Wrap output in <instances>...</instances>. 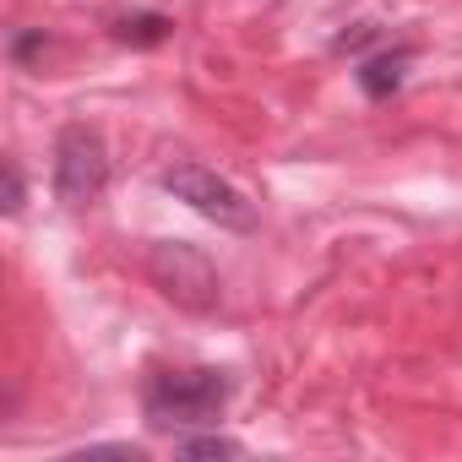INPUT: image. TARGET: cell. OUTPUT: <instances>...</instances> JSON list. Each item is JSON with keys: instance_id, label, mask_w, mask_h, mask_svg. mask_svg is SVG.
I'll return each instance as SVG.
<instances>
[{"instance_id": "cell-4", "label": "cell", "mask_w": 462, "mask_h": 462, "mask_svg": "<svg viewBox=\"0 0 462 462\" xmlns=\"http://www.w3.org/2000/svg\"><path fill=\"white\" fill-rule=\"evenodd\" d=\"M147 273H152V283L163 289V300H174L180 310H212L217 294H223L217 267H212L196 245H185V240H158V245L147 251Z\"/></svg>"}, {"instance_id": "cell-6", "label": "cell", "mask_w": 462, "mask_h": 462, "mask_svg": "<svg viewBox=\"0 0 462 462\" xmlns=\"http://www.w3.org/2000/svg\"><path fill=\"white\" fill-rule=\"evenodd\" d=\"M169 33H174V23H169L163 12H131V17L115 23V39H120V44H142V50L163 44Z\"/></svg>"}, {"instance_id": "cell-2", "label": "cell", "mask_w": 462, "mask_h": 462, "mask_svg": "<svg viewBox=\"0 0 462 462\" xmlns=\"http://www.w3.org/2000/svg\"><path fill=\"white\" fill-rule=\"evenodd\" d=\"M158 185H163L174 201H185L190 212L212 217L217 228H235V235H251V228H256V201H245L240 185H228V180L212 174L207 163L180 158V163H169V169L158 174Z\"/></svg>"}, {"instance_id": "cell-5", "label": "cell", "mask_w": 462, "mask_h": 462, "mask_svg": "<svg viewBox=\"0 0 462 462\" xmlns=\"http://www.w3.org/2000/svg\"><path fill=\"white\" fill-rule=\"evenodd\" d=\"M408 66H413V50H408V44L359 60V71H354V77H359V93H365V98H392V93L408 82Z\"/></svg>"}, {"instance_id": "cell-10", "label": "cell", "mask_w": 462, "mask_h": 462, "mask_svg": "<svg viewBox=\"0 0 462 462\" xmlns=\"http://www.w3.org/2000/svg\"><path fill=\"white\" fill-rule=\"evenodd\" d=\"M33 50H44V33H17V39H12V55H17V60H28Z\"/></svg>"}, {"instance_id": "cell-8", "label": "cell", "mask_w": 462, "mask_h": 462, "mask_svg": "<svg viewBox=\"0 0 462 462\" xmlns=\"http://www.w3.org/2000/svg\"><path fill=\"white\" fill-rule=\"evenodd\" d=\"M23 201H28L23 169H17V158H6V212H23Z\"/></svg>"}, {"instance_id": "cell-7", "label": "cell", "mask_w": 462, "mask_h": 462, "mask_svg": "<svg viewBox=\"0 0 462 462\" xmlns=\"http://www.w3.org/2000/svg\"><path fill=\"white\" fill-rule=\"evenodd\" d=\"M174 451L180 457H245V446L228 435H185V440H174Z\"/></svg>"}, {"instance_id": "cell-1", "label": "cell", "mask_w": 462, "mask_h": 462, "mask_svg": "<svg viewBox=\"0 0 462 462\" xmlns=\"http://www.w3.org/2000/svg\"><path fill=\"white\" fill-rule=\"evenodd\" d=\"M228 392H235V381L223 370H158L142 386V413L152 430H196L223 419Z\"/></svg>"}, {"instance_id": "cell-9", "label": "cell", "mask_w": 462, "mask_h": 462, "mask_svg": "<svg viewBox=\"0 0 462 462\" xmlns=\"http://www.w3.org/2000/svg\"><path fill=\"white\" fill-rule=\"evenodd\" d=\"M375 39H381V28H375V23H359V28L337 33V50H365V44H375Z\"/></svg>"}, {"instance_id": "cell-3", "label": "cell", "mask_w": 462, "mask_h": 462, "mask_svg": "<svg viewBox=\"0 0 462 462\" xmlns=\"http://www.w3.org/2000/svg\"><path fill=\"white\" fill-rule=\"evenodd\" d=\"M109 185V147L93 125H66L55 136V201L60 207H93Z\"/></svg>"}]
</instances>
